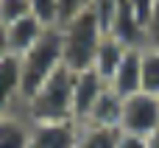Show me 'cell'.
Wrapping results in <instances>:
<instances>
[{
    "label": "cell",
    "instance_id": "15",
    "mask_svg": "<svg viewBox=\"0 0 159 148\" xmlns=\"http://www.w3.org/2000/svg\"><path fill=\"white\" fill-rule=\"evenodd\" d=\"M31 14H34L45 28H59V25H61L59 0H31Z\"/></svg>",
    "mask_w": 159,
    "mask_h": 148
},
{
    "label": "cell",
    "instance_id": "16",
    "mask_svg": "<svg viewBox=\"0 0 159 148\" xmlns=\"http://www.w3.org/2000/svg\"><path fill=\"white\" fill-rule=\"evenodd\" d=\"M31 14V0H0V25H11Z\"/></svg>",
    "mask_w": 159,
    "mask_h": 148
},
{
    "label": "cell",
    "instance_id": "17",
    "mask_svg": "<svg viewBox=\"0 0 159 148\" xmlns=\"http://www.w3.org/2000/svg\"><path fill=\"white\" fill-rule=\"evenodd\" d=\"M143 48L159 50V0L154 3L148 20H145V36H143Z\"/></svg>",
    "mask_w": 159,
    "mask_h": 148
},
{
    "label": "cell",
    "instance_id": "19",
    "mask_svg": "<svg viewBox=\"0 0 159 148\" xmlns=\"http://www.w3.org/2000/svg\"><path fill=\"white\" fill-rule=\"evenodd\" d=\"M117 148H148V143H145V137H140V134L117 132Z\"/></svg>",
    "mask_w": 159,
    "mask_h": 148
},
{
    "label": "cell",
    "instance_id": "18",
    "mask_svg": "<svg viewBox=\"0 0 159 148\" xmlns=\"http://www.w3.org/2000/svg\"><path fill=\"white\" fill-rule=\"evenodd\" d=\"M92 0H59V8H61V22L70 20L73 14H78L81 8H87Z\"/></svg>",
    "mask_w": 159,
    "mask_h": 148
},
{
    "label": "cell",
    "instance_id": "6",
    "mask_svg": "<svg viewBox=\"0 0 159 148\" xmlns=\"http://www.w3.org/2000/svg\"><path fill=\"white\" fill-rule=\"evenodd\" d=\"M78 146V123H31L28 148H75Z\"/></svg>",
    "mask_w": 159,
    "mask_h": 148
},
{
    "label": "cell",
    "instance_id": "20",
    "mask_svg": "<svg viewBox=\"0 0 159 148\" xmlns=\"http://www.w3.org/2000/svg\"><path fill=\"white\" fill-rule=\"evenodd\" d=\"M134 3V8H137V14H140V20L145 22L148 20V14H151V8H154V3L157 0H131Z\"/></svg>",
    "mask_w": 159,
    "mask_h": 148
},
{
    "label": "cell",
    "instance_id": "21",
    "mask_svg": "<svg viewBox=\"0 0 159 148\" xmlns=\"http://www.w3.org/2000/svg\"><path fill=\"white\" fill-rule=\"evenodd\" d=\"M6 56H11V53H8V42H6V28L0 25V62H3Z\"/></svg>",
    "mask_w": 159,
    "mask_h": 148
},
{
    "label": "cell",
    "instance_id": "14",
    "mask_svg": "<svg viewBox=\"0 0 159 148\" xmlns=\"http://www.w3.org/2000/svg\"><path fill=\"white\" fill-rule=\"evenodd\" d=\"M143 92L159 98V50L143 48Z\"/></svg>",
    "mask_w": 159,
    "mask_h": 148
},
{
    "label": "cell",
    "instance_id": "1",
    "mask_svg": "<svg viewBox=\"0 0 159 148\" xmlns=\"http://www.w3.org/2000/svg\"><path fill=\"white\" fill-rule=\"evenodd\" d=\"M59 31H61V59H64V67L73 70V73L92 70L95 53H98V48L103 42V31H101V22L95 17L92 6L81 8L78 14L64 20L59 25Z\"/></svg>",
    "mask_w": 159,
    "mask_h": 148
},
{
    "label": "cell",
    "instance_id": "12",
    "mask_svg": "<svg viewBox=\"0 0 159 148\" xmlns=\"http://www.w3.org/2000/svg\"><path fill=\"white\" fill-rule=\"evenodd\" d=\"M31 120L22 112H11L0 118V148H28Z\"/></svg>",
    "mask_w": 159,
    "mask_h": 148
},
{
    "label": "cell",
    "instance_id": "9",
    "mask_svg": "<svg viewBox=\"0 0 159 148\" xmlns=\"http://www.w3.org/2000/svg\"><path fill=\"white\" fill-rule=\"evenodd\" d=\"M48 28L34 17V14H28V17H22V20H17V22H11V25H6V42H8V53L11 56H22V53H28L39 39H42V34H45Z\"/></svg>",
    "mask_w": 159,
    "mask_h": 148
},
{
    "label": "cell",
    "instance_id": "3",
    "mask_svg": "<svg viewBox=\"0 0 159 148\" xmlns=\"http://www.w3.org/2000/svg\"><path fill=\"white\" fill-rule=\"evenodd\" d=\"M20 59V90H22V104L64 64L61 59V31L59 28H48L42 34V39Z\"/></svg>",
    "mask_w": 159,
    "mask_h": 148
},
{
    "label": "cell",
    "instance_id": "8",
    "mask_svg": "<svg viewBox=\"0 0 159 148\" xmlns=\"http://www.w3.org/2000/svg\"><path fill=\"white\" fill-rule=\"evenodd\" d=\"M22 112V90H20V59L6 56L0 62V118Z\"/></svg>",
    "mask_w": 159,
    "mask_h": 148
},
{
    "label": "cell",
    "instance_id": "2",
    "mask_svg": "<svg viewBox=\"0 0 159 148\" xmlns=\"http://www.w3.org/2000/svg\"><path fill=\"white\" fill-rule=\"evenodd\" d=\"M73 78H75V73L61 64L22 104V115L31 123H61V120H73Z\"/></svg>",
    "mask_w": 159,
    "mask_h": 148
},
{
    "label": "cell",
    "instance_id": "13",
    "mask_svg": "<svg viewBox=\"0 0 159 148\" xmlns=\"http://www.w3.org/2000/svg\"><path fill=\"white\" fill-rule=\"evenodd\" d=\"M120 129H103V126H78V146L75 148H117Z\"/></svg>",
    "mask_w": 159,
    "mask_h": 148
},
{
    "label": "cell",
    "instance_id": "5",
    "mask_svg": "<svg viewBox=\"0 0 159 148\" xmlns=\"http://www.w3.org/2000/svg\"><path fill=\"white\" fill-rule=\"evenodd\" d=\"M106 87H109V84H106L95 70L75 73V78H73V120H75L78 126L89 118L95 101L103 95Z\"/></svg>",
    "mask_w": 159,
    "mask_h": 148
},
{
    "label": "cell",
    "instance_id": "4",
    "mask_svg": "<svg viewBox=\"0 0 159 148\" xmlns=\"http://www.w3.org/2000/svg\"><path fill=\"white\" fill-rule=\"evenodd\" d=\"M159 126V98L148 92H134L123 98V118H120V132L148 137Z\"/></svg>",
    "mask_w": 159,
    "mask_h": 148
},
{
    "label": "cell",
    "instance_id": "22",
    "mask_svg": "<svg viewBox=\"0 0 159 148\" xmlns=\"http://www.w3.org/2000/svg\"><path fill=\"white\" fill-rule=\"evenodd\" d=\"M145 143H148V148H159V126L148 134V137H145Z\"/></svg>",
    "mask_w": 159,
    "mask_h": 148
},
{
    "label": "cell",
    "instance_id": "11",
    "mask_svg": "<svg viewBox=\"0 0 159 148\" xmlns=\"http://www.w3.org/2000/svg\"><path fill=\"white\" fill-rule=\"evenodd\" d=\"M126 45H120L115 36H103V42H101V48H98V53H95V62H92V70L109 84L112 78H115V73H117V67H120V62H123V56H126Z\"/></svg>",
    "mask_w": 159,
    "mask_h": 148
},
{
    "label": "cell",
    "instance_id": "7",
    "mask_svg": "<svg viewBox=\"0 0 159 148\" xmlns=\"http://www.w3.org/2000/svg\"><path fill=\"white\" fill-rule=\"evenodd\" d=\"M109 87L120 95L129 98L134 92H143V48H129L115 78L109 81Z\"/></svg>",
    "mask_w": 159,
    "mask_h": 148
},
{
    "label": "cell",
    "instance_id": "10",
    "mask_svg": "<svg viewBox=\"0 0 159 148\" xmlns=\"http://www.w3.org/2000/svg\"><path fill=\"white\" fill-rule=\"evenodd\" d=\"M120 118H123V98L112 87H106L103 95L95 101V106H92V112H89V118L84 123L87 126H103V129H120Z\"/></svg>",
    "mask_w": 159,
    "mask_h": 148
}]
</instances>
